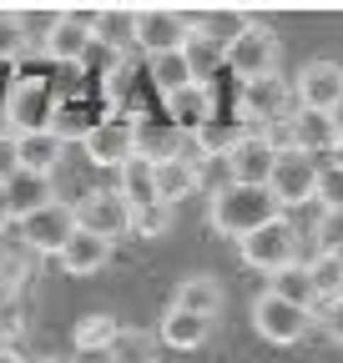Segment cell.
Wrapping results in <instances>:
<instances>
[{"instance_id": "cell-16", "label": "cell", "mask_w": 343, "mask_h": 363, "mask_svg": "<svg viewBox=\"0 0 343 363\" xmlns=\"http://www.w3.org/2000/svg\"><path fill=\"white\" fill-rule=\"evenodd\" d=\"M288 126V147L293 152H308V157H333L338 147V131H333V116L328 111H308V106H293V116L283 121Z\"/></svg>"}, {"instance_id": "cell-13", "label": "cell", "mask_w": 343, "mask_h": 363, "mask_svg": "<svg viewBox=\"0 0 343 363\" xmlns=\"http://www.w3.org/2000/svg\"><path fill=\"white\" fill-rule=\"evenodd\" d=\"M192 152V136L172 121L167 111L162 116H137V157L152 162V167H167V162H182Z\"/></svg>"}, {"instance_id": "cell-5", "label": "cell", "mask_w": 343, "mask_h": 363, "mask_svg": "<svg viewBox=\"0 0 343 363\" xmlns=\"http://www.w3.org/2000/svg\"><path fill=\"white\" fill-rule=\"evenodd\" d=\"M81 147H86V157H91L96 167L121 172L126 162H137V111H111V116H101Z\"/></svg>"}, {"instance_id": "cell-33", "label": "cell", "mask_w": 343, "mask_h": 363, "mask_svg": "<svg viewBox=\"0 0 343 363\" xmlns=\"http://www.w3.org/2000/svg\"><path fill=\"white\" fill-rule=\"evenodd\" d=\"M96 121H101V116H91V111H86V101H61V106H56L51 131L61 136V142H86Z\"/></svg>"}, {"instance_id": "cell-7", "label": "cell", "mask_w": 343, "mask_h": 363, "mask_svg": "<svg viewBox=\"0 0 343 363\" xmlns=\"http://www.w3.org/2000/svg\"><path fill=\"white\" fill-rule=\"evenodd\" d=\"M71 212H76V227H81V233H91V238H101V242H116V238L132 233V207L121 202V192H116V187H96V192H86Z\"/></svg>"}, {"instance_id": "cell-14", "label": "cell", "mask_w": 343, "mask_h": 363, "mask_svg": "<svg viewBox=\"0 0 343 363\" xmlns=\"http://www.w3.org/2000/svg\"><path fill=\"white\" fill-rule=\"evenodd\" d=\"M278 157H283V147L273 142V136L247 131L242 142L227 152V177H232V182H247V187H268V182H273V167H278Z\"/></svg>"}, {"instance_id": "cell-11", "label": "cell", "mask_w": 343, "mask_h": 363, "mask_svg": "<svg viewBox=\"0 0 343 363\" xmlns=\"http://www.w3.org/2000/svg\"><path fill=\"white\" fill-rule=\"evenodd\" d=\"M56 96H51V86L46 81H16L11 86V96H6V121H11V136H26V131H51L56 121Z\"/></svg>"}, {"instance_id": "cell-25", "label": "cell", "mask_w": 343, "mask_h": 363, "mask_svg": "<svg viewBox=\"0 0 343 363\" xmlns=\"http://www.w3.org/2000/svg\"><path fill=\"white\" fill-rule=\"evenodd\" d=\"M116 177H121V182H116V192H121V202L132 207V212L157 202V167H152V162H142V157H137V162H126Z\"/></svg>"}, {"instance_id": "cell-35", "label": "cell", "mask_w": 343, "mask_h": 363, "mask_svg": "<svg viewBox=\"0 0 343 363\" xmlns=\"http://www.w3.org/2000/svg\"><path fill=\"white\" fill-rule=\"evenodd\" d=\"M313 252L318 257H343V212H318V222H313Z\"/></svg>"}, {"instance_id": "cell-38", "label": "cell", "mask_w": 343, "mask_h": 363, "mask_svg": "<svg viewBox=\"0 0 343 363\" xmlns=\"http://www.w3.org/2000/svg\"><path fill=\"white\" fill-rule=\"evenodd\" d=\"M323 212H343V167H333V162H323V172H318V197H313Z\"/></svg>"}, {"instance_id": "cell-37", "label": "cell", "mask_w": 343, "mask_h": 363, "mask_svg": "<svg viewBox=\"0 0 343 363\" xmlns=\"http://www.w3.org/2000/svg\"><path fill=\"white\" fill-rule=\"evenodd\" d=\"M132 233L147 238V242H152V238H167V233H172V207H162V202L137 207V212H132Z\"/></svg>"}, {"instance_id": "cell-9", "label": "cell", "mask_w": 343, "mask_h": 363, "mask_svg": "<svg viewBox=\"0 0 343 363\" xmlns=\"http://www.w3.org/2000/svg\"><path fill=\"white\" fill-rule=\"evenodd\" d=\"M318 172H323V162H318V157L283 147V157H278V167H273V182H268L273 197H278V207L288 212V207L313 202V197H318Z\"/></svg>"}, {"instance_id": "cell-32", "label": "cell", "mask_w": 343, "mask_h": 363, "mask_svg": "<svg viewBox=\"0 0 343 363\" xmlns=\"http://www.w3.org/2000/svg\"><path fill=\"white\" fill-rule=\"evenodd\" d=\"M116 333H121V323H116L111 313H86L81 323H76V348H86V353H106Z\"/></svg>"}, {"instance_id": "cell-26", "label": "cell", "mask_w": 343, "mask_h": 363, "mask_svg": "<svg viewBox=\"0 0 343 363\" xmlns=\"http://www.w3.org/2000/svg\"><path fill=\"white\" fill-rule=\"evenodd\" d=\"M192 30L197 35H207V40H218L223 51L247 30V16L242 11H192Z\"/></svg>"}, {"instance_id": "cell-34", "label": "cell", "mask_w": 343, "mask_h": 363, "mask_svg": "<svg viewBox=\"0 0 343 363\" xmlns=\"http://www.w3.org/2000/svg\"><path fill=\"white\" fill-rule=\"evenodd\" d=\"M0 283H6V288L21 298V293H26V283H35V252H30V247L6 252V262H0Z\"/></svg>"}, {"instance_id": "cell-45", "label": "cell", "mask_w": 343, "mask_h": 363, "mask_svg": "<svg viewBox=\"0 0 343 363\" xmlns=\"http://www.w3.org/2000/svg\"><path fill=\"white\" fill-rule=\"evenodd\" d=\"M11 303H21V298H16V293H11V288H6V283H0V313H6V308H11Z\"/></svg>"}, {"instance_id": "cell-29", "label": "cell", "mask_w": 343, "mask_h": 363, "mask_svg": "<svg viewBox=\"0 0 343 363\" xmlns=\"http://www.w3.org/2000/svg\"><path fill=\"white\" fill-rule=\"evenodd\" d=\"M242 136H247V131H242L237 121H227V116L218 111V116H212V121H207V126H202V131L192 136V142H197V152H207V157H227V152H232V147L242 142Z\"/></svg>"}, {"instance_id": "cell-8", "label": "cell", "mask_w": 343, "mask_h": 363, "mask_svg": "<svg viewBox=\"0 0 343 363\" xmlns=\"http://www.w3.org/2000/svg\"><path fill=\"white\" fill-rule=\"evenodd\" d=\"M16 233H21V247H30L35 257H61L76 233V212L66 202H51V207L30 212L26 222H16Z\"/></svg>"}, {"instance_id": "cell-47", "label": "cell", "mask_w": 343, "mask_h": 363, "mask_svg": "<svg viewBox=\"0 0 343 363\" xmlns=\"http://www.w3.org/2000/svg\"><path fill=\"white\" fill-rule=\"evenodd\" d=\"M328 162H333V167H343V142L333 147V157H328Z\"/></svg>"}, {"instance_id": "cell-39", "label": "cell", "mask_w": 343, "mask_h": 363, "mask_svg": "<svg viewBox=\"0 0 343 363\" xmlns=\"http://www.w3.org/2000/svg\"><path fill=\"white\" fill-rule=\"evenodd\" d=\"M26 30H21V21H16V11H0V66H11L21 51H26Z\"/></svg>"}, {"instance_id": "cell-49", "label": "cell", "mask_w": 343, "mask_h": 363, "mask_svg": "<svg viewBox=\"0 0 343 363\" xmlns=\"http://www.w3.org/2000/svg\"><path fill=\"white\" fill-rule=\"evenodd\" d=\"M40 363H61V358H40Z\"/></svg>"}, {"instance_id": "cell-20", "label": "cell", "mask_w": 343, "mask_h": 363, "mask_svg": "<svg viewBox=\"0 0 343 363\" xmlns=\"http://www.w3.org/2000/svg\"><path fill=\"white\" fill-rule=\"evenodd\" d=\"M6 197H11V217L26 222L30 212H40V207H51V202H56V187H51V177L16 172V177L6 182Z\"/></svg>"}, {"instance_id": "cell-31", "label": "cell", "mask_w": 343, "mask_h": 363, "mask_svg": "<svg viewBox=\"0 0 343 363\" xmlns=\"http://www.w3.org/2000/svg\"><path fill=\"white\" fill-rule=\"evenodd\" d=\"M106 358H111V363H157V343H152L147 328H121V333L111 338Z\"/></svg>"}, {"instance_id": "cell-19", "label": "cell", "mask_w": 343, "mask_h": 363, "mask_svg": "<svg viewBox=\"0 0 343 363\" xmlns=\"http://www.w3.org/2000/svg\"><path fill=\"white\" fill-rule=\"evenodd\" d=\"M16 152H21V172L56 177V167L66 157V142H61L56 131H26V136H16Z\"/></svg>"}, {"instance_id": "cell-12", "label": "cell", "mask_w": 343, "mask_h": 363, "mask_svg": "<svg viewBox=\"0 0 343 363\" xmlns=\"http://www.w3.org/2000/svg\"><path fill=\"white\" fill-rule=\"evenodd\" d=\"M278 56H283V45L268 26H247L232 45H227V71L237 81H252V76H273L278 71Z\"/></svg>"}, {"instance_id": "cell-18", "label": "cell", "mask_w": 343, "mask_h": 363, "mask_svg": "<svg viewBox=\"0 0 343 363\" xmlns=\"http://www.w3.org/2000/svg\"><path fill=\"white\" fill-rule=\"evenodd\" d=\"M167 116L177 121L187 136H197L212 116H218V106H212V91H207V81H192V86H182L177 96H167Z\"/></svg>"}, {"instance_id": "cell-3", "label": "cell", "mask_w": 343, "mask_h": 363, "mask_svg": "<svg viewBox=\"0 0 343 363\" xmlns=\"http://www.w3.org/2000/svg\"><path fill=\"white\" fill-rule=\"evenodd\" d=\"M192 40V11H177V6H142L137 11V45L152 56H177L187 51Z\"/></svg>"}, {"instance_id": "cell-36", "label": "cell", "mask_w": 343, "mask_h": 363, "mask_svg": "<svg viewBox=\"0 0 343 363\" xmlns=\"http://www.w3.org/2000/svg\"><path fill=\"white\" fill-rule=\"evenodd\" d=\"M308 267H313V288H318V303H328V298H343V262L338 257H308Z\"/></svg>"}, {"instance_id": "cell-21", "label": "cell", "mask_w": 343, "mask_h": 363, "mask_svg": "<svg viewBox=\"0 0 343 363\" xmlns=\"http://www.w3.org/2000/svg\"><path fill=\"white\" fill-rule=\"evenodd\" d=\"M96 45L121 61L126 51L137 45V6H101V21H96Z\"/></svg>"}, {"instance_id": "cell-17", "label": "cell", "mask_w": 343, "mask_h": 363, "mask_svg": "<svg viewBox=\"0 0 343 363\" xmlns=\"http://www.w3.org/2000/svg\"><path fill=\"white\" fill-rule=\"evenodd\" d=\"M212 328H218V318H197V313H187V308H167L162 323H157V343L192 353V348H202V343L212 338Z\"/></svg>"}, {"instance_id": "cell-46", "label": "cell", "mask_w": 343, "mask_h": 363, "mask_svg": "<svg viewBox=\"0 0 343 363\" xmlns=\"http://www.w3.org/2000/svg\"><path fill=\"white\" fill-rule=\"evenodd\" d=\"M0 363H26V358H21L16 348H0Z\"/></svg>"}, {"instance_id": "cell-27", "label": "cell", "mask_w": 343, "mask_h": 363, "mask_svg": "<svg viewBox=\"0 0 343 363\" xmlns=\"http://www.w3.org/2000/svg\"><path fill=\"white\" fill-rule=\"evenodd\" d=\"M197 192V172H192V162L182 157V162H167V167H157V202L162 207H177L182 197H192Z\"/></svg>"}, {"instance_id": "cell-50", "label": "cell", "mask_w": 343, "mask_h": 363, "mask_svg": "<svg viewBox=\"0 0 343 363\" xmlns=\"http://www.w3.org/2000/svg\"><path fill=\"white\" fill-rule=\"evenodd\" d=\"M338 262H343V257H338Z\"/></svg>"}, {"instance_id": "cell-6", "label": "cell", "mask_w": 343, "mask_h": 363, "mask_svg": "<svg viewBox=\"0 0 343 363\" xmlns=\"http://www.w3.org/2000/svg\"><path fill=\"white\" fill-rule=\"evenodd\" d=\"M252 328H257V338H268L273 348H293V343L308 338L313 313L283 303L278 293H257V298H252Z\"/></svg>"}, {"instance_id": "cell-43", "label": "cell", "mask_w": 343, "mask_h": 363, "mask_svg": "<svg viewBox=\"0 0 343 363\" xmlns=\"http://www.w3.org/2000/svg\"><path fill=\"white\" fill-rule=\"evenodd\" d=\"M71 363H111V358H106V353H86V348H76V358H71Z\"/></svg>"}, {"instance_id": "cell-48", "label": "cell", "mask_w": 343, "mask_h": 363, "mask_svg": "<svg viewBox=\"0 0 343 363\" xmlns=\"http://www.w3.org/2000/svg\"><path fill=\"white\" fill-rule=\"evenodd\" d=\"M6 252H11V247H6V242H0V262H6Z\"/></svg>"}, {"instance_id": "cell-15", "label": "cell", "mask_w": 343, "mask_h": 363, "mask_svg": "<svg viewBox=\"0 0 343 363\" xmlns=\"http://www.w3.org/2000/svg\"><path fill=\"white\" fill-rule=\"evenodd\" d=\"M293 96L308 111H333L338 96H343V66L338 61H308L293 81Z\"/></svg>"}, {"instance_id": "cell-42", "label": "cell", "mask_w": 343, "mask_h": 363, "mask_svg": "<svg viewBox=\"0 0 343 363\" xmlns=\"http://www.w3.org/2000/svg\"><path fill=\"white\" fill-rule=\"evenodd\" d=\"M16 217H11V197H6V182H0V233H6Z\"/></svg>"}, {"instance_id": "cell-44", "label": "cell", "mask_w": 343, "mask_h": 363, "mask_svg": "<svg viewBox=\"0 0 343 363\" xmlns=\"http://www.w3.org/2000/svg\"><path fill=\"white\" fill-rule=\"evenodd\" d=\"M328 116H333V131H338V142H343V96H338V106H333Z\"/></svg>"}, {"instance_id": "cell-10", "label": "cell", "mask_w": 343, "mask_h": 363, "mask_svg": "<svg viewBox=\"0 0 343 363\" xmlns=\"http://www.w3.org/2000/svg\"><path fill=\"white\" fill-rule=\"evenodd\" d=\"M293 86L283 81V71L273 76H252L237 86V116L242 121H288L293 116Z\"/></svg>"}, {"instance_id": "cell-23", "label": "cell", "mask_w": 343, "mask_h": 363, "mask_svg": "<svg viewBox=\"0 0 343 363\" xmlns=\"http://www.w3.org/2000/svg\"><path fill=\"white\" fill-rule=\"evenodd\" d=\"M268 293H278L283 303L303 308V313L318 308V288H313V267H308V262H293V267L273 272V278H268Z\"/></svg>"}, {"instance_id": "cell-24", "label": "cell", "mask_w": 343, "mask_h": 363, "mask_svg": "<svg viewBox=\"0 0 343 363\" xmlns=\"http://www.w3.org/2000/svg\"><path fill=\"white\" fill-rule=\"evenodd\" d=\"M172 308H187V313H197V318H218V313H223V283L207 278V272H192V278H182Z\"/></svg>"}, {"instance_id": "cell-4", "label": "cell", "mask_w": 343, "mask_h": 363, "mask_svg": "<svg viewBox=\"0 0 343 363\" xmlns=\"http://www.w3.org/2000/svg\"><path fill=\"white\" fill-rule=\"evenodd\" d=\"M96 21H101V6H71V11H61V21L51 26V35L40 40V45H46V56L61 61V66H81L86 56H91V45H96Z\"/></svg>"}, {"instance_id": "cell-40", "label": "cell", "mask_w": 343, "mask_h": 363, "mask_svg": "<svg viewBox=\"0 0 343 363\" xmlns=\"http://www.w3.org/2000/svg\"><path fill=\"white\" fill-rule=\"evenodd\" d=\"M313 318H318V328H323L333 343H343V298H328V303H318V308H313Z\"/></svg>"}, {"instance_id": "cell-30", "label": "cell", "mask_w": 343, "mask_h": 363, "mask_svg": "<svg viewBox=\"0 0 343 363\" xmlns=\"http://www.w3.org/2000/svg\"><path fill=\"white\" fill-rule=\"evenodd\" d=\"M182 61L192 66V76L197 81H207V76H218V71H227V51L218 40H207V35H197L192 30V40H187V51H182Z\"/></svg>"}, {"instance_id": "cell-2", "label": "cell", "mask_w": 343, "mask_h": 363, "mask_svg": "<svg viewBox=\"0 0 343 363\" xmlns=\"http://www.w3.org/2000/svg\"><path fill=\"white\" fill-rule=\"evenodd\" d=\"M298 247H303V238H298V227L288 222V217H273L268 227H257V233H247L242 242H237V257L247 262V267H257V272H283V267H293L298 262Z\"/></svg>"}, {"instance_id": "cell-22", "label": "cell", "mask_w": 343, "mask_h": 363, "mask_svg": "<svg viewBox=\"0 0 343 363\" xmlns=\"http://www.w3.org/2000/svg\"><path fill=\"white\" fill-rule=\"evenodd\" d=\"M111 247L116 242H101V238H91V233H81V227H76L66 252H61V267L71 272V278H91V272H101L111 262Z\"/></svg>"}, {"instance_id": "cell-1", "label": "cell", "mask_w": 343, "mask_h": 363, "mask_svg": "<svg viewBox=\"0 0 343 363\" xmlns=\"http://www.w3.org/2000/svg\"><path fill=\"white\" fill-rule=\"evenodd\" d=\"M207 217H212V233H218V238L242 242L247 233H257V227H268L273 217H283V207H278L273 187H247V182H227L223 192H212Z\"/></svg>"}, {"instance_id": "cell-28", "label": "cell", "mask_w": 343, "mask_h": 363, "mask_svg": "<svg viewBox=\"0 0 343 363\" xmlns=\"http://www.w3.org/2000/svg\"><path fill=\"white\" fill-rule=\"evenodd\" d=\"M147 76H152V86L162 91V101H167V96H177L182 86H192V81H197V76H192V66L182 61V51H177V56H152V61H147Z\"/></svg>"}, {"instance_id": "cell-41", "label": "cell", "mask_w": 343, "mask_h": 363, "mask_svg": "<svg viewBox=\"0 0 343 363\" xmlns=\"http://www.w3.org/2000/svg\"><path fill=\"white\" fill-rule=\"evenodd\" d=\"M21 172V152H16V136L0 131V182H11Z\"/></svg>"}]
</instances>
